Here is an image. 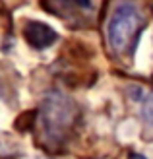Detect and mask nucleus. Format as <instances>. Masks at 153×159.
I'll use <instances>...</instances> for the list:
<instances>
[{"mask_svg":"<svg viewBox=\"0 0 153 159\" xmlns=\"http://www.w3.org/2000/svg\"><path fill=\"white\" fill-rule=\"evenodd\" d=\"M72 116H74V109H72V103L64 95L52 93L47 97L45 105H43L41 120L51 138H58L68 128L72 122Z\"/></svg>","mask_w":153,"mask_h":159,"instance_id":"nucleus-2","label":"nucleus"},{"mask_svg":"<svg viewBox=\"0 0 153 159\" xmlns=\"http://www.w3.org/2000/svg\"><path fill=\"white\" fill-rule=\"evenodd\" d=\"M143 25H146V20L136 6L132 4L116 6L107 23V39L110 49L118 54L132 52Z\"/></svg>","mask_w":153,"mask_h":159,"instance_id":"nucleus-1","label":"nucleus"},{"mask_svg":"<svg viewBox=\"0 0 153 159\" xmlns=\"http://www.w3.org/2000/svg\"><path fill=\"white\" fill-rule=\"evenodd\" d=\"M142 115H143V118H146V122L153 126V95H147V97L143 99Z\"/></svg>","mask_w":153,"mask_h":159,"instance_id":"nucleus-4","label":"nucleus"},{"mask_svg":"<svg viewBox=\"0 0 153 159\" xmlns=\"http://www.w3.org/2000/svg\"><path fill=\"white\" fill-rule=\"evenodd\" d=\"M128 159H146V157H143L142 153H130V157H128Z\"/></svg>","mask_w":153,"mask_h":159,"instance_id":"nucleus-5","label":"nucleus"},{"mask_svg":"<svg viewBox=\"0 0 153 159\" xmlns=\"http://www.w3.org/2000/svg\"><path fill=\"white\" fill-rule=\"evenodd\" d=\"M23 37L33 49L43 51V49H49L58 35L51 25H47L43 21H27L25 27H23Z\"/></svg>","mask_w":153,"mask_h":159,"instance_id":"nucleus-3","label":"nucleus"}]
</instances>
